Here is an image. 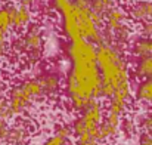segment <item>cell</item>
I'll use <instances>...</instances> for the list:
<instances>
[{
	"label": "cell",
	"mask_w": 152,
	"mask_h": 145,
	"mask_svg": "<svg viewBox=\"0 0 152 145\" xmlns=\"http://www.w3.org/2000/svg\"><path fill=\"white\" fill-rule=\"evenodd\" d=\"M64 50L69 61L62 85L64 93L74 111H83L87 105L102 98L96 45L84 39H75L68 40Z\"/></svg>",
	"instance_id": "cell-1"
},
{
	"label": "cell",
	"mask_w": 152,
	"mask_h": 145,
	"mask_svg": "<svg viewBox=\"0 0 152 145\" xmlns=\"http://www.w3.org/2000/svg\"><path fill=\"white\" fill-rule=\"evenodd\" d=\"M96 62L101 73L102 96L132 102L130 65L124 48L111 42H102L96 45Z\"/></svg>",
	"instance_id": "cell-2"
},
{
	"label": "cell",
	"mask_w": 152,
	"mask_h": 145,
	"mask_svg": "<svg viewBox=\"0 0 152 145\" xmlns=\"http://www.w3.org/2000/svg\"><path fill=\"white\" fill-rule=\"evenodd\" d=\"M103 107L99 101L92 102L74 120L71 129L75 136V145H101V129L103 120Z\"/></svg>",
	"instance_id": "cell-3"
},
{
	"label": "cell",
	"mask_w": 152,
	"mask_h": 145,
	"mask_svg": "<svg viewBox=\"0 0 152 145\" xmlns=\"http://www.w3.org/2000/svg\"><path fill=\"white\" fill-rule=\"evenodd\" d=\"M6 96L13 117L25 114L33 105L46 98L37 77H28L13 85Z\"/></svg>",
	"instance_id": "cell-4"
},
{
	"label": "cell",
	"mask_w": 152,
	"mask_h": 145,
	"mask_svg": "<svg viewBox=\"0 0 152 145\" xmlns=\"http://www.w3.org/2000/svg\"><path fill=\"white\" fill-rule=\"evenodd\" d=\"M45 37L43 30L37 22H31L18 39V49L25 55L28 62H39L43 56Z\"/></svg>",
	"instance_id": "cell-5"
},
{
	"label": "cell",
	"mask_w": 152,
	"mask_h": 145,
	"mask_svg": "<svg viewBox=\"0 0 152 145\" xmlns=\"http://www.w3.org/2000/svg\"><path fill=\"white\" fill-rule=\"evenodd\" d=\"M127 24H130L127 10L115 3L103 16V42H111V36Z\"/></svg>",
	"instance_id": "cell-6"
},
{
	"label": "cell",
	"mask_w": 152,
	"mask_h": 145,
	"mask_svg": "<svg viewBox=\"0 0 152 145\" xmlns=\"http://www.w3.org/2000/svg\"><path fill=\"white\" fill-rule=\"evenodd\" d=\"M61 15V30L62 34L66 40H75L81 39L80 37V30H78V19H77V7L74 0L68 3L65 7L59 10Z\"/></svg>",
	"instance_id": "cell-7"
},
{
	"label": "cell",
	"mask_w": 152,
	"mask_h": 145,
	"mask_svg": "<svg viewBox=\"0 0 152 145\" xmlns=\"http://www.w3.org/2000/svg\"><path fill=\"white\" fill-rule=\"evenodd\" d=\"M9 19L12 31H24L33 22V10L28 6H22L18 3H7Z\"/></svg>",
	"instance_id": "cell-8"
},
{
	"label": "cell",
	"mask_w": 152,
	"mask_h": 145,
	"mask_svg": "<svg viewBox=\"0 0 152 145\" xmlns=\"http://www.w3.org/2000/svg\"><path fill=\"white\" fill-rule=\"evenodd\" d=\"M31 135V126L25 120H18L9 127L4 145H25Z\"/></svg>",
	"instance_id": "cell-9"
},
{
	"label": "cell",
	"mask_w": 152,
	"mask_h": 145,
	"mask_svg": "<svg viewBox=\"0 0 152 145\" xmlns=\"http://www.w3.org/2000/svg\"><path fill=\"white\" fill-rule=\"evenodd\" d=\"M129 19L137 24L152 19V0H133L127 9Z\"/></svg>",
	"instance_id": "cell-10"
},
{
	"label": "cell",
	"mask_w": 152,
	"mask_h": 145,
	"mask_svg": "<svg viewBox=\"0 0 152 145\" xmlns=\"http://www.w3.org/2000/svg\"><path fill=\"white\" fill-rule=\"evenodd\" d=\"M37 79L42 85L45 96H55L56 93H59V91L62 89V85H64L62 77L55 70H49V71L42 73Z\"/></svg>",
	"instance_id": "cell-11"
},
{
	"label": "cell",
	"mask_w": 152,
	"mask_h": 145,
	"mask_svg": "<svg viewBox=\"0 0 152 145\" xmlns=\"http://www.w3.org/2000/svg\"><path fill=\"white\" fill-rule=\"evenodd\" d=\"M121 119H123V117H120V116H117V114H111V113H106V111H105L101 129H99L101 141L112 139V138H115V136L118 135Z\"/></svg>",
	"instance_id": "cell-12"
},
{
	"label": "cell",
	"mask_w": 152,
	"mask_h": 145,
	"mask_svg": "<svg viewBox=\"0 0 152 145\" xmlns=\"http://www.w3.org/2000/svg\"><path fill=\"white\" fill-rule=\"evenodd\" d=\"M10 33H12V27H10V19H9L7 3H6L0 6V59L6 55Z\"/></svg>",
	"instance_id": "cell-13"
},
{
	"label": "cell",
	"mask_w": 152,
	"mask_h": 145,
	"mask_svg": "<svg viewBox=\"0 0 152 145\" xmlns=\"http://www.w3.org/2000/svg\"><path fill=\"white\" fill-rule=\"evenodd\" d=\"M134 99L143 105H152V79H142L136 89Z\"/></svg>",
	"instance_id": "cell-14"
},
{
	"label": "cell",
	"mask_w": 152,
	"mask_h": 145,
	"mask_svg": "<svg viewBox=\"0 0 152 145\" xmlns=\"http://www.w3.org/2000/svg\"><path fill=\"white\" fill-rule=\"evenodd\" d=\"M133 73L137 79H152V56H139L134 61Z\"/></svg>",
	"instance_id": "cell-15"
},
{
	"label": "cell",
	"mask_w": 152,
	"mask_h": 145,
	"mask_svg": "<svg viewBox=\"0 0 152 145\" xmlns=\"http://www.w3.org/2000/svg\"><path fill=\"white\" fill-rule=\"evenodd\" d=\"M132 53L134 58L152 56V39L149 37H136L132 40Z\"/></svg>",
	"instance_id": "cell-16"
},
{
	"label": "cell",
	"mask_w": 152,
	"mask_h": 145,
	"mask_svg": "<svg viewBox=\"0 0 152 145\" xmlns=\"http://www.w3.org/2000/svg\"><path fill=\"white\" fill-rule=\"evenodd\" d=\"M137 123L133 117H123L121 123H120V132L126 136V138H133L137 133Z\"/></svg>",
	"instance_id": "cell-17"
},
{
	"label": "cell",
	"mask_w": 152,
	"mask_h": 145,
	"mask_svg": "<svg viewBox=\"0 0 152 145\" xmlns=\"http://www.w3.org/2000/svg\"><path fill=\"white\" fill-rule=\"evenodd\" d=\"M114 4H115L114 0H90V9H92L95 13L101 15L102 18L108 13V10H109Z\"/></svg>",
	"instance_id": "cell-18"
},
{
	"label": "cell",
	"mask_w": 152,
	"mask_h": 145,
	"mask_svg": "<svg viewBox=\"0 0 152 145\" xmlns=\"http://www.w3.org/2000/svg\"><path fill=\"white\" fill-rule=\"evenodd\" d=\"M139 127L142 129L143 133L146 135H152V110L143 113L140 116V120H139Z\"/></svg>",
	"instance_id": "cell-19"
},
{
	"label": "cell",
	"mask_w": 152,
	"mask_h": 145,
	"mask_svg": "<svg viewBox=\"0 0 152 145\" xmlns=\"http://www.w3.org/2000/svg\"><path fill=\"white\" fill-rule=\"evenodd\" d=\"M0 117L1 119H6V120H10L13 119L12 113H10V108H9V102H7V96L0 91Z\"/></svg>",
	"instance_id": "cell-20"
},
{
	"label": "cell",
	"mask_w": 152,
	"mask_h": 145,
	"mask_svg": "<svg viewBox=\"0 0 152 145\" xmlns=\"http://www.w3.org/2000/svg\"><path fill=\"white\" fill-rule=\"evenodd\" d=\"M55 135L62 136V138H65V139H69V138L72 136V129H71V126H68V124H65V123H61V124H56V127H55Z\"/></svg>",
	"instance_id": "cell-21"
},
{
	"label": "cell",
	"mask_w": 152,
	"mask_h": 145,
	"mask_svg": "<svg viewBox=\"0 0 152 145\" xmlns=\"http://www.w3.org/2000/svg\"><path fill=\"white\" fill-rule=\"evenodd\" d=\"M43 145H69V139H65V138L58 136V135L53 133L52 136H49V138L45 141Z\"/></svg>",
	"instance_id": "cell-22"
},
{
	"label": "cell",
	"mask_w": 152,
	"mask_h": 145,
	"mask_svg": "<svg viewBox=\"0 0 152 145\" xmlns=\"http://www.w3.org/2000/svg\"><path fill=\"white\" fill-rule=\"evenodd\" d=\"M9 127H10L9 120L0 117V144H3V142L6 141V136H7V133H9Z\"/></svg>",
	"instance_id": "cell-23"
},
{
	"label": "cell",
	"mask_w": 152,
	"mask_h": 145,
	"mask_svg": "<svg viewBox=\"0 0 152 145\" xmlns=\"http://www.w3.org/2000/svg\"><path fill=\"white\" fill-rule=\"evenodd\" d=\"M139 33H140L142 37H149V39H152V19L145 21V22L140 24Z\"/></svg>",
	"instance_id": "cell-24"
},
{
	"label": "cell",
	"mask_w": 152,
	"mask_h": 145,
	"mask_svg": "<svg viewBox=\"0 0 152 145\" xmlns=\"http://www.w3.org/2000/svg\"><path fill=\"white\" fill-rule=\"evenodd\" d=\"M72 0H49V7H50L53 12H58L59 13V10L62 9V7H65L68 3H71Z\"/></svg>",
	"instance_id": "cell-25"
},
{
	"label": "cell",
	"mask_w": 152,
	"mask_h": 145,
	"mask_svg": "<svg viewBox=\"0 0 152 145\" xmlns=\"http://www.w3.org/2000/svg\"><path fill=\"white\" fill-rule=\"evenodd\" d=\"M137 145H152V135L143 133V135L140 136V141H139Z\"/></svg>",
	"instance_id": "cell-26"
},
{
	"label": "cell",
	"mask_w": 152,
	"mask_h": 145,
	"mask_svg": "<svg viewBox=\"0 0 152 145\" xmlns=\"http://www.w3.org/2000/svg\"><path fill=\"white\" fill-rule=\"evenodd\" d=\"M37 1H39V0H16V3H18V4H22V6H28V7L34 6V4H36Z\"/></svg>",
	"instance_id": "cell-27"
},
{
	"label": "cell",
	"mask_w": 152,
	"mask_h": 145,
	"mask_svg": "<svg viewBox=\"0 0 152 145\" xmlns=\"http://www.w3.org/2000/svg\"><path fill=\"white\" fill-rule=\"evenodd\" d=\"M115 3H118V1H126V0H114Z\"/></svg>",
	"instance_id": "cell-28"
},
{
	"label": "cell",
	"mask_w": 152,
	"mask_h": 145,
	"mask_svg": "<svg viewBox=\"0 0 152 145\" xmlns=\"http://www.w3.org/2000/svg\"><path fill=\"white\" fill-rule=\"evenodd\" d=\"M0 1H1V0H0Z\"/></svg>",
	"instance_id": "cell-29"
}]
</instances>
